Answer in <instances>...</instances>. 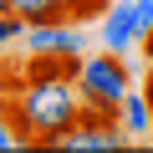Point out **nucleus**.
I'll use <instances>...</instances> for the list:
<instances>
[{
    "instance_id": "obj_1",
    "label": "nucleus",
    "mask_w": 153,
    "mask_h": 153,
    "mask_svg": "<svg viewBox=\"0 0 153 153\" xmlns=\"http://www.w3.org/2000/svg\"><path fill=\"white\" fill-rule=\"evenodd\" d=\"M10 112H16V123L26 128L31 148H56L61 133H71L76 117H82L76 76H66V71H51V76H21Z\"/></svg>"
},
{
    "instance_id": "obj_2",
    "label": "nucleus",
    "mask_w": 153,
    "mask_h": 153,
    "mask_svg": "<svg viewBox=\"0 0 153 153\" xmlns=\"http://www.w3.org/2000/svg\"><path fill=\"white\" fill-rule=\"evenodd\" d=\"M76 92H82V107H97L107 117H117V102L133 92V76L123 51H92V56H76Z\"/></svg>"
},
{
    "instance_id": "obj_3",
    "label": "nucleus",
    "mask_w": 153,
    "mask_h": 153,
    "mask_svg": "<svg viewBox=\"0 0 153 153\" xmlns=\"http://www.w3.org/2000/svg\"><path fill=\"white\" fill-rule=\"evenodd\" d=\"M133 138L123 133V123L117 117H107V112H97V107H82V117H76V128L71 133H61V153H117V148H128Z\"/></svg>"
},
{
    "instance_id": "obj_4",
    "label": "nucleus",
    "mask_w": 153,
    "mask_h": 153,
    "mask_svg": "<svg viewBox=\"0 0 153 153\" xmlns=\"http://www.w3.org/2000/svg\"><path fill=\"white\" fill-rule=\"evenodd\" d=\"M82 26L76 21H46L26 26V51H51V56H82Z\"/></svg>"
},
{
    "instance_id": "obj_5",
    "label": "nucleus",
    "mask_w": 153,
    "mask_h": 153,
    "mask_svg": "<svg viewBox=\"0 0 153 153\" xmlns=\"http://www.w3.org/2000/svg\"><path fill=\"white\" fill-rule=\"evenodd\" d=\"M102 46L107 51H133L138 31H133V0H112L102 10Z\"/></svg>"
},
{
    "instance_id": "obj_6",
    "label": "nucleus",
    "mask_w": 153,
    "mask_h": 153,
    "mask_svg": "<svg viewBox=\"0 0 153 153\" xmlns=\"http://www.w3.org/2000/svg\"><path fill=\"white\" fill-rule=\"evenodd\" d=\"M117 123L128 138H153V107H148V92H128L117 102Z\"/></svg>"
},
{
    "instance_id": "obj_7",
    "label": "nucleus",
    "mask_w": 153,
    "mask_h": 153,
    "mask_svg": "<svg viewBox=\"0 0 153 153\" xmlns=\"http://www.w3.org/2000/svg\"><path fill=\"white\" fill-rule=\"evenodd\" d=\"M5 5L26 21V26H46V21H66L61 0H5Z\"/></svg>"
},
{
    "instance_id": "obj_8",
    "label": "nucleus",
    "mask_w": 153,
    "mask_h": 153,
    "mask_svg": "<svg viewBox=\"0 0 153 153\" xmlns=\"http://www.w3.org/2000/svg\"><path fill=\"white\" fill-rule=\"evenodd\" d=\"M16 148H31V138L16 123V112H0V153H16Z\"/></svg>"
},
{
    "instance_id": "obj_9",
    "label": "nucleus",
    "mask_w": 153,
    "mask_h": 153,
    "mask_svg": "<svg viewBox=\"0 0 153 153\" xmlns=\"http://www.w3.org/2000/svg\"><path fill=\"white\" fill-rule=\"evenodd\" d=\"M107 5H112V0H61L66 21H76V26H82V21H92V16H102Z\"/></svg>"
},
{
    "instance_id": "obj_10",
    "label": "nucleus",
    "mask_w": 153,
    "mask_h": 153,
    "mask_svg": "<svg viewBox=\"0 0 153 153\" xmlns=\"http://www.w3.org/2000/svg\"><path fill=\"white\" fill-rule=\"evenodd\" d=\"M133 31H138V41L153 31V0H133Z\"/></svg>"
},
{
    "instance_id": "obj_11",
    "label": "nucleus",
    "mask_w": 153,
    "mask_h": 153,
    "mask_svg": "<svg viewBox=\"0 0 153 153\" xmlns=\"http://www.w3.org/2000/svg\"><path fill=\"white\" fill-rule=\"evenodd\" d=\"M138 46H143V56H148V61H153V31H148V36H143V41H138Z\"/></svg>"
},
{
    "instance_id": "obj_12",
    "label": "nucleus",
    "mask_w": 153,
    "mask_h": 153,
    "mask_svg": "<svg viewBox=\"0 0 153 153\" xmlns=\"http://www.w3.org/2000/svg\"><path fill=\"white\" fill-rule=\"evenodd\" d=\"M143 92H148V107H153V76H148V87H143Z\"/></svg>"
},
{
    "instance_id": "obj_13",
    "label": "nucleus",
    "mask_w": 153,
    "mask_h": 153,
    "mask_svg": "<svg viewBox=\"0 0 153 153\" xmlns=\"http://www.w3.org/2000/svg\"><path fill=\"white\" fill-rule=\"evenodd\" d=\"M5 10H10V5H5V0H0V16H5Z\"/></svg>"
}]
</instances>
